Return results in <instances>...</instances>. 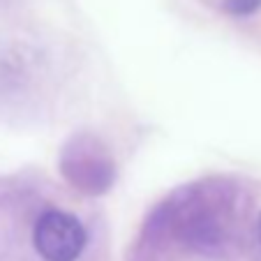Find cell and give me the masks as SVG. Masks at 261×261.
<instances>
[{
  "mask_svg": "<svg viewBox=\"0 0 261 261\" xmlns=\"http://www.w3.org/2000/svg\"><path fill=\"white\" fill-rule=\"evenodd\" d=\"M256 236H259V243H261V215H259V222H256Z\"/></svg>",
  "mask_w": 261,
  "mask_h": 261,
  "instance_id": "277c9868",
  "label": "cell"
},
{
  "mask_svg": "<svg viewBox=\"0 0 261 261\" xmlns=\"http://www.w3.org/2000/svg\"><path fill=\"white\" fill-rule=\"evenodd\" d=\"M222 7L233 16H247L259 10L261 0H222Z\"/></svg>",
  "mask_w": 261,
  "mask_h": 261,
  "instance_id": "3957f363",
  "label": "cell"
},
{
  "mask_svg": "<svg viewBox=\"0 0 261 261\" xmlns=\"http://www.w3.org/2000/svg\"><path fill=\"white\" fill-rule=\"evenodd\" d=\"M63 171L76 188L90 194L104 192L111 185V176H114L111 164L102 155H84L81 150H67L63 160Z\"/></svg>",
  "mask_w": 261,
  "mask_h": 261,
  "instance_id": "7a4b0ae2",
  "label": "cell"
},
{
  "mask_svg": "<svg viewBox=\"0 0 261 261\" xmlns=\"http://www.w3.org/2000/svg\"><path fill=\"white\" fill-rule=\"evenodd\" d=\"M33 243L46 261H74L86 247V231L74 215L49 211L35 224Z\"/></svg>",
  "mask_w": 261,
  "mask_h": 261,
  "instance_id": "6da1fadb",
  "label": "cell"
}]
</instances>
